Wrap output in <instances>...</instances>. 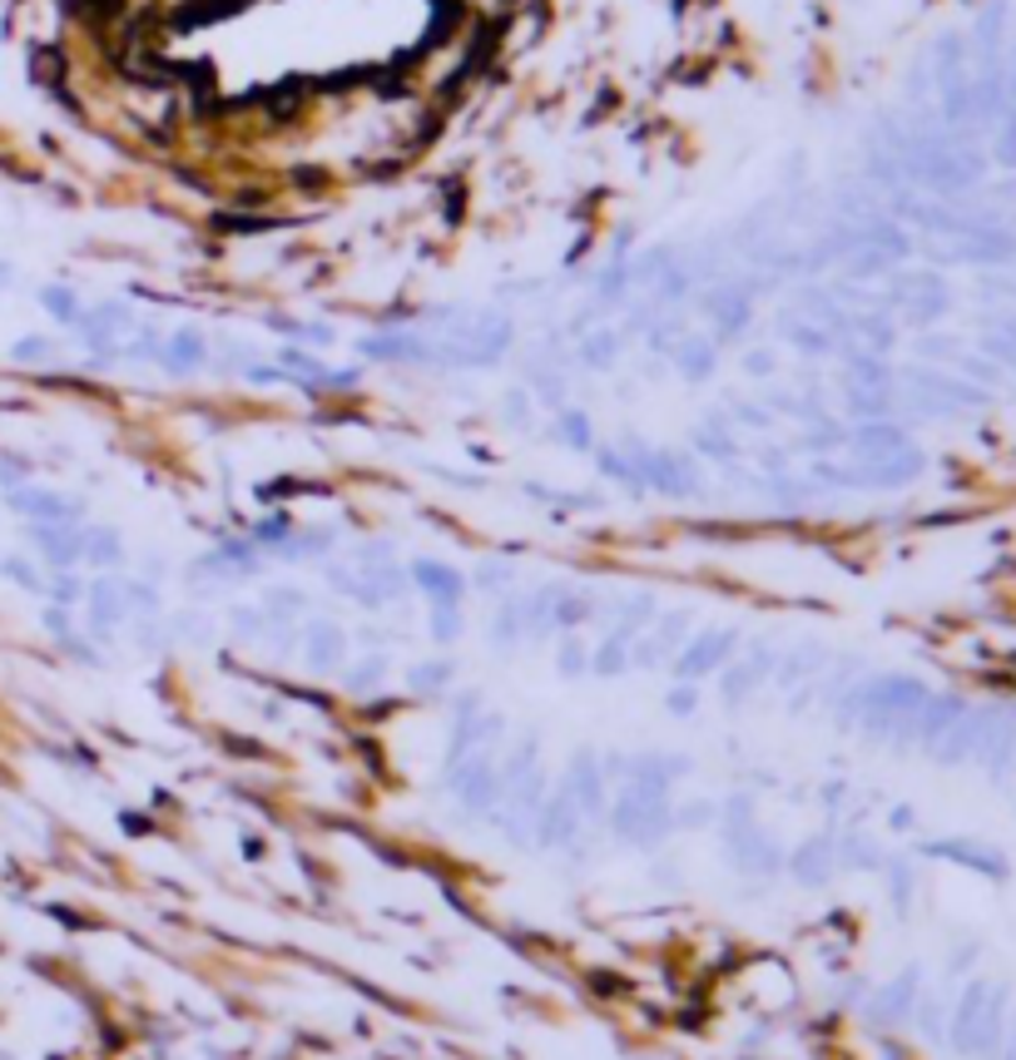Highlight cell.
<instances>
[{
  "label": "cell",
  "instance_id": "obj_39",
  "mask_svg": "<svg viewBox=\"0 0 1016 1060\" xmlns=\"http://www.w3.org/2000/svg\"><path fill=\"white\" fill-rule=\"evenodd\" d=\"M630 288H635V263H630V258H615V263H605V269L595 273V298H601V303H620Z\"/></svg>",
  "mask_w": 1016,
  "mask_h": 1060
},
{
  "label": "cell",
  "instance_id": "obj_1",
  "mask_svg": "<svg viewBox=\"0 0 1016 1060\" xmlns=\"http://www.w3.org/2000/svg\"><path fill=\"white\" fill-rule=\"evenodd\" d=\"M605 818H610V828L630 847H654L674 833V788L625 778L620 793L610 798V808H605Z\"/></svg>",
  "mask_w": 1016,
  "mask_h": 1060
},
{
  "label": "cell",
  "instance_id": "obj_35",
  "mask_svg": "<svg viewBox=\"0 0 1016 1060\" xmlns=\"http://www.w3.org/2000/svg\"><path fill=\"white\" fill-rule=\"evenodd\" d=\"M848 446L858 456H892V452H902V436L892 432V426H882V422H863V426H853V432H848Z\"/></svg>",
  "mask_w": 1016,
  "mask_h": 1060
},
{
  "label": "cell",
  "instance_id": "obj_62",
  "mask_svg": "<svg viewBox=\"0 0 1016 1060\" xmlns=\"http://www.w3.org/2000/svg\"><path fill=\"white\" fill-rule=\"evenodd\" d=\"M11 283H15V269H11V263H5V258H0V293L11 288Z\"/></svg>",
  "mask_w": 1016,
  "mask_h": 1060
},
{
  "label": "cell",
  "instance_id": "obj_13",
  "mask_svg": "<svg viewBox=\"0 0 1016 1060\" xmlns=\"http://www.w3.org/2000/svg\"><path fill=\"white\" fill-rule=\"evenodd\" d=\"M566 793L575 798V808L585 813V823L591 818H605V808H610V778H605V768H601V753H591V749H581L571 759V768H566Z\"/></svg>",
  "mask_w": 1016,
  "mask_h": 1060
},
{
  "label": "cell",
  "instance_id": "obj_6",
  "mask_svg": "<svg viewBox=\"0 0 1016 1060\" xmlns=\"http://www.w3.org/2000/svg\"><path fill=\"white\" fill-rule=\"evenodd\" d=\"M695 308L715 342L744 338V328L754 322V288H744V283H709Z\"/></svg>",
  "mask_w": 1016,
  "mask_h": 1060
},
{
  "label": "cell",
  "instance_id": "obj_45",
  "mask_svg": "<svg viewBox=\"0 0 1016 1060\" xmlns=\"http://www.w3.org/2000/svg\"><path fill=\"white\" fill-rule=\"evenodd\" d=\"M60 357V347H55L45 332H25V338L11 342V362H21V367H45V362Z\"/></svg>",
  "mask_w": 1016,
  "mask_h": 1060
},
{
  "label": "cell",
  "instance_id": "obj_5",
  "mask_svg": "<svg viewBox=\"0 0 1016 1060\" xmlns=\"http://www.w3.org/2000/svg\"><path fill=\"white\" fill-rule=\"evenodd\" d=\"M739 639H744V635H739L734 625H715V629H699V635H689L685 645H680V654L670 659L674 680L705 684L709 674H719L729 659L739 654Z\"/></svg>",
  "mask_w": 1016,
  "mask_h": 1060
},
{
  "label": "cell",
  "instance_id": "obj_38",
  "mask_svg": "<svg viewBox=\"0 0 1016 1060\" xmlns=\"http://www.w3.org/2000/svg\"><path fill=\"white\" fill-rule=\"evenodd\" d=\"M556 674L560 680H585V674H591V645H585L581 635L556 639Z\"/></svg>",
  "mask_w": 1016,
  "mask_h": 1060
},
{
  "label": "cell",
  "instance_id": "obj_15",
  "mask_svg": "<svg viewBox=\"0 0 1016 1060\" xmlns=\"http://www.w3.org/2000/svg\"><path fill=\"white\" fill-rule=\"evenodd\" d=\"M407 580H412V590L426 595V605H461L467 600V575L436 556H416L407 566Z\"/></svg>",
  "mask_w": 1016,
  "mask_h": 1060
},
{
  "label": "cell",
  "instance_id": "obj_8",
  "mask_svg": "<svg viewBox=\"0 0 1016 1060\" xmlns=\"http://www.w3.org/2000/svg\"><path fill=\"white\" fill-rule=\"evenodd\" d=\"M689 609H670V615H654L650 625L635 635L630 645V664L635 670H660V664H670L674 654H680V645L689 639Z\"/></svg>",
  "mask_w": 1016,
  "mask_h": 1060
},
{
  "label": "cell",
  "instance_id": "obj_7",
  "mask_svg": "<svg viewBox=\"0 0 1016 1060\" xmlns=\"http://www.w3.org/2000/svg\"><path fill=\"white\" fill-rule=\"evenodd\" d=\"M774 664H778V649L768 645V639H754L744 654L729 659L724 670H719V699H724L729 709L749 704L768 680H774Z\"/></svg>",
  "mask_w": 1016,
  "mask_h": 1060
},
{
  "label": "cell",
  "instance_id": "obj_61",
  "mask_svg": "<svg viewBox=\"0 0 1016 1060\" xmlns=\"http://www.w3.org/2000/svg\"><path fill=\"white\" fill-rule=\"evenodd\" d=\"M838 857H843V863H858V867H878V863H882L878 847H872V843H843V847H838Z\"/></svg>",
  "mask_w": 1016,
  "mask_h": 1060
},
{
  "label": "cell",
  "instance_id": "obj_59",
  "mask_svg": "<svg viewBox=\"0 0 1016 1060\" xmlns=\"http://www.w3.org/2000/svg\"><path fill=\"white\" fill-rule=\"evenodd\" d=\"M60 649H65L70 659H80V664H100V649H94L90 639L80 635V629H75V635H65V639H60Z\"/></svg>",
  "mask_w": 1016,
  "mask_h": 1060
},
{
  "label": "cell",
  "instance_id": "obj_12",
  "mask_svg": "<svg viewBox=\"0 0 1016 1060\" xmlns=\"http://www.w3.org/2000/svg\"><path fill=\"white\" fill-rule=\"evenodd\" d=\"M84 615H90V639H94V645L115 639V629L129 619L125 575H119V570H104V575L90 580V590H84Z\"/></svg>",
  "mask_w": 1016,
  "mask_h": 1060
},
{
  "label": "cell",
  "instance_id": "obj_49",
  "mask_svg": "<svg viewBox=\"0 0 1016 1060\" xmlns=\"http://www.w3.org/2000/svg\"><path fill=\"white\" fill-rule=\"evenodd\" d=\"M530 397H536V407H550V412H560L566 407V377L560 372H530Z\"/></svg>",
  "mask_w": 1016,
  "mask_h": 1060
},
{
  "label": "cell",
  "instance_id": "obj_55",
  "mask_svg": "<svg viewBox=\"0 0 1016 1060\" xmlns=\"http://www.w3.org/2000/svg\"><path fill=\"white\" fill-rule=\"evenodd\" d=\"M719 823V803H705V798H695V803H680L674 808V828H709Z\"/></svg>",
  "mask_w": 1016,
  "mask_h": 1060
},
{
  "label": "cell",
  "instance_id": "obj_40",
  "mask_svg": "<svg viewBox=\"0 0 1016 1060\" xmlns=\"http://www.w3.org/2000/svg\"><path fill=\"white\" fill-rule=\"evenodd\" d=\"M426 635H432L436 645H457V639L467 635L461 605H426Z\"/></svg>",
  "mask_w": 1016,
  "mask_h": 1060
},
{
  "label": "cell",
  "instance_id": "obj_32",
  "mask_svg": "<svg viewBox=\"0 0 1016 1060\" xmlns=\"http://www.w3.org/2000/svg\"><path fill=\"white\" fill-rule=\"evenodd\" d=\"M595 471L605 476V481H615V486H625L630 495H644V481H640V466L630 461V456L620 452V446H595Z\"/></svg>",
  "mask_w": 1016,
  "mask_h": 1060
},
{
  "label": "cell",
  "instance_id": "obj_30",
  "mask_svg": "<svg viewBox=\"0 0 1016 1060\" xmlns=\"http://www.w3.org/2000/svg\"><path fill=\"white\" fill-rule=\"evenodd\" d=\"M263 328L278 332V338H293L298 347H312V352H318V347H332V342H338V332H332L328 322L288 318V312H269V318H263Z\"/></svg>",
  "mask_w": 1016,
  "mask_h": 1060
},
{
  "label": "cell",
  "instance_id": "obj_37",
  "mask_svg": "<svg viewBox=\"0 0 1016 1060\" xmlns=\"http://www.w3.org/2000/svg\"><path fill=\"white\" fill-rule=\"evenodd\" d=\"M452 674H457V670H452V659H422V664H412V670H407V689L426 694V699H436V694L452 684Z\"/></svg>",
  "mask_w": 1016,
  "mask_h": 1060
},
{
  "label": "cell",
  "instance_id": "obj_24",
  "mask_svg": "<svg viewBox=\"0 0 1016 1060\" xmlns=\"http://www.w3.org/2000/svg\"><path fill=\"white\" fill-rule=\"evenodd\" d=\"M778 332H784V342L799 352V357H829L833 342H838L823 322L803 318V312H784V318H778Z\"/></svg>",
  "mask_w": 1016,
  "mask_h": 1060
},
{
  "label": "cell",
  "instance_id": "obj_31",
  "mask_svg": "<svg viewBox=\"0 0 1016 1060\" xmlns=\"http://www.w3.org/2000/svg\"><path fill=\"white\" fill-rule=\"evenodd\" d=\"M328 585L338 590V595H347L353 605H363V609H387L383 605V595H377V585L367 580V570H347V566H328Z\"/></svg>",
  "mask_w": 1016,
  "mask_h": 1060
},
{
  "label": "cell",
  "instance_id": "obj_58",
  "mask_svg": "<svg viewBox=\"0 0 1016 1060\" xmlns=\"http://www.w3.org/2000/svg\"><path fill=\"white\" fill-rule=\"evenodd\" d=\"M357 566H387L392 560V540H363V546L353 550Z\"/></svg>",
  "mask_w": 1016,
  "mask_h": 1060
},
{
  "label": "cell",
  "instance_id": "obj_42",
  "mask_svg": "<svg viewBox=\"0 0 1016 1060\" xmlns=\"http://www.w3.org/2000/svg\"><path fill=\"white\" fill-rule=\"evenodd\" d=\"M84 590H90V580H84L80 570H55V575H45V595H50V605H60V609L84 605Z\"/></svg>",
  "mask_w": 1016,
  "mask_h": 1060
},
{
  "label": "cell",
  "instance_id": "obj_44",
  "mask_svg": "<svg viewBox=\"0 0 1016 1060\" xmlns=\"http://www.w3.org/2000/svg\"><path fill=\"white\" fill-rule=\"evenodd\" d=\"M526 495H536L540 505H560V511H595L601 495L591 491H556V486H540V481H526Z\"/></svg>",
  "mask_w": 1016,
  "mask_h": 1060
},
{
  "label": "cell",
  "instance_id": "obj_25",
  "mask_svg": "<svg viewBox=\"0 0 1016 1060\" xmlns=\"http://www.w3.org/2000/svg\"><path fill=\"white\" fill-rule=\"evenodd\" d=\"M625 352V332L620 328H585L581 342H575V362L585 372H610Z\"/></svg>",
  "mask_w": 1016,
  "mask_h": 1060
},
{
  "label": "cell",
  "instance_id": "obj_18",
  "mask_svg": "<svg viewBox=\"0 0 1016 1060\" xmlns=\"http://www.w3.org/2000/svg\"><path fill=\"white\" fill-rule=\"evenodd\" d=\"M31 546L50 570L84 566V525H31Z\"/></svg>",
  "mask_w": 1016,
  "mask_h": 1060
},
{
  "label": "cell",
  "instance_id": "obj_16",
  "mask_svg": "<svg viewBox=\"0 0 1016 1060\" xmlns=\"http://www.w3.org/2000/svg\"><path fill=\"white\" fill-rule=\"evenodd\" d=\"M784 867H788V877H794L799 887H823L833 877V867H838V837H833V833L803 837V843L784 857Z\"/></svg>",
  "mask_w": 1016,
  "mask_h": 1060
},
{
  "label": "cell",
  "instance_id": "obj_21",
  "mask_svg": "<svg viewBox=\"0 0 1016 1060\" xmlns=\"http://www.w3.org/2000/svg\"><path fill=\"white\" fill-rule=\"evenodd\" d=\"M630 645H635V629H620L610 625L601 639L591 645V674L595 680H620V674H630Z\"/></svg>",
  "mask_w": 1016,
  "mask_h": 1060
},
{
  "label": "cell",
  "instance_id": "obj_52",
  "mask_svg": "<svg viewBox=\"0 0 1016 1060\" xmlns=\"http://www.w3.org/2000/svg\"><path fill=\"white\" fill-rule=\"evenodd\" d=\"M848 442V432H843L838 422H829V417H819V422L809 426V436L799 442V452H833V446Z\"/></svg>",
  "mask_w": 1016,
  "mask_h": 1060
},
{
  "label": "cell",
  "instance_id": "obj_10",
  "mask_svg": "<svg viewBox=\"0 0 1016 1060\" xmlns=\"http://www.w3.org/2000/svg\"><path fill=\"white\" fill-rule=\"evenodd\" d=\"M5 505L15 515H25L31 525H84V501H75L65 491H50V486H35V481L5 491Z\"/></svg>",
  "mask_w": 1016,
  "mask_h": 1060
},
{
  "label": "cell",
  "instance_id": "obj_22",
  "mask_svg": "<svg viewBox=\"0 0 1016 1060\" xmlns=\"http://www.w3.org/2000/svg\"><path fill=\"white\" fill-rule=\"evenodd\" d=\"M695 452L705 456V461H719V466H734L739 456H744V442L734 436L729 412H709L705 417V426L695 432Z\"/></svg>",
  "mask_w": 1016,
  "mask_h": 1060
},
{
  "label": "cell",
  "instance_id": "obj_3",
  "mask_svg": "<svg viewBox=\"0 0 1016 1060\" xmlns=\"http://www.w3.org/2000/svg\"><path fill=\"white\" fill-rule=\"evenodd\" d=\"M625 456H630L635 466H640V481L644 491L664 495V501H689V495H699V486H705V476H699V461L689 452H674V446H650L644 436L625 432L620 442Z\"/></svg>",
  "mask_w": 1016,
  "mask_h": 1060
},
{
  "label": "cell",
  "instance_id": "obj_51",
  "mask_svg": "<svg viewBox=\"0 0 1016 1060\" xmlns=\"http://www.w3.org/2000/svg\"><path fill=\"white\" fill-rule=\"evenodd\" d=\"M699 684H685V680H674L670 689H664V714H674V719H689V714L699 709Z\"/></svg>",
  "mask_w": 1016,
  "mask_h": 1060
},
{
  "label": "cell",
  "instance_id": "obj_43",
  "mask_svg": "<svg viewBox=\"0 0 1016 1060\" xmlns=\"http://www.w3.org/2000/svg\"><path fill=\"white\" fill-rule=\"evenodd\" d=\"M164 338L169 332L159 328V322H139L135 338L125 342V362H159L164 357Z\"/></svg>",
  "mask_w": 1016,
  "mask_h": 1060
},
{
  "label": "cell",
  "instance_id": "obj_48",
  "mask_svg": "<svg viewBox=\"0 0 1016 1060\" xmlns=\"http://www.w3.org/2000/svg\"><path fill=\"white\" fill-rule=\"evenodd\" d=\"M739 367H744V377L768 381V377H778V367H784V357H778V347H768V342H758V347H744V357H739Z\"/></svg>",
  "mask_w": 1016,
  "mask_h": 1060
},
{
  "label": "cell",
  "instance_id": "obj_28",
  "mask_svg": "<svg viewBox=\"0 0 1016 1060\" xmlns=\"http://www.w3.org/2000/svg\"><path fill=\"white\" fill-rule=\"evenodd\" d=\"M84 566H94L100 575L125 566V536L115 525H84Z\"/></svg>",
  "mask_w": 1016,
  "mask_h": 1060
},
{
  "label": "cell",
  "instance_id": "obj_57",
  "mask_svg": "<svg viewBox=\"0 0 1016 1060\" xmlns=\"http://www.w3.org/2000/svg\"><path fill=\"white\" fill-rule=\"evenodd\" d=\"M729 417H734L739 426H754V432H768V426H774V412L758 407V402H734V407H729Z\"/></svg>",
  "mask_w": 1016,
  "mask_h": 1060
},
{
  "label": "cell",
  "instance_id": "obj_60",
  "mask_svg": "<svg viewBox=\"0 0 1016 1060\" xmlns=\"http://www.w3.org/2000/svg\"><path fill=\"white\" fill-rule=\"evenodd\" d=\"M45 629H50V639H55V645H60V639L65 635H75V619H70V609H60V605H45Z\"/></svg>",
  "mask_w": 1016,
  "mask_h": 1060
},
{
  "label": "cell",
  "instance_id": "obj_56",
  "mask_svg": "<svg viewBox=\"0 0 1016 1060\" xmlns=\"http://www.w3.org/2000/svg\"><path fill=\"white\" fill-rule=\"evenodd\" d=\"M169 635L184 639V645H208V635H214V625H208L204 615H179L174 625H169Z\"/></svg>",
  "mask_w": 1016,
  "mask_h": 1060
},
{
  "label": "cell",
  "instance_id": "obj_53",
  "mask_svg": "<svg viewBox=\"0 0 1016 1060\" xmlns=\"http://www.w3.org/2000/svg\"><path fill=\"white\" fill-rule=\"evenodd\" d=\"M229 625L239 639H259L269 635V615H263V605H233L229 609Z\"/></svg>",
  "mask_w": 1016,
  "mask_h": 1060
},
{
  "label": "cell",
  "instance_id": "obj_11",
  "mask_svg": "<svg viewBox=\"0 0 1016 1060\" xmlns=\"http://www.w3.org/2000/svg\"><path fill=\"white\" fill-rule=\"evenodd\" d=\"M357 352L367 362H407V367H436V338L412 328H383V332H363L357 338Z\"/></svg>",
  "mask_w": 1016,
  "mask_h": 1060
},
{
  "label": "cell",
  "instance_id": "obj_47",
  "mask_svg": "<svg viewBox=\"0 0 1016 1060\" xmlns=\"http://www.w3.org/2000/svg\"><path fill=\"white\" fill-rule=\"evenodd\" d=\"M0 575L11 580V585L31 590V595H45V575H41V566H35V560H25V556H0Z\"/></svg>",
  "mask_w": 1016,
  "mask_h": 1060
},
{
  "label": "cell",
  "instance_id": "obj_54",
  "mask_svg": "<svg viewBox=\"0 0 1016 1060\" xmlns=\"http://www.w3.org/2000/svg\"><path fill=\"white\" fill-rule=\"evenodd\" d=\"M471 580H477L481 590H491V595H506V590H511V580H516V570H511L506 560H481V566H477V575H471Z\"/></svg>",
  "mask_w": 1016,
  "mask_h": 1060
},
{
  "label": "cell",
  "instance_id": "obj_33",
  "mask_svg": "<svg viewBox=\"0 0 1016 1060\" xmlns=\"http://www.w3.org/2000/svg\"><path fill=\"white\" fill-rule=\"evenodd\" d=\"M35 298H41V308L50 312V318L60 322V328H80V318H84V298L70 288V283H45V288L35 293Z\"/></svg>",
  "mask_w": 1016,
  "mask_h": 1060
},
{
  "label": "cell",
  "instance_id": "obj_4",
  "mask_svg": "<svg viewBox=\"0 0 1016 1060\" xmlns=\"http://www.w3.org/2000/svg\"><path fill=\"white\" fill-rule=\"evenodd\" d=\"M496 749H471L461 759L446 763V793L457 798L461 813L487 818L501 803V773H496Z\"/></svg>",
  "mask_w": 1016,
  "mask_h": 1060
},
{
  "label": "cell",
  "instance_id": "obj_27",
  "mask_svg": "<svg viewBox=\"0 0 1016 1060\" xmlns=\"http://www.w3.org/2000/svg\"><path fill=\"white\" fill-rule=\"evenodd\" d=\"M332 546H338V531H332V525H298V531L278 546L273 560H293V566H298V560H322Z\"/></svg>",
  "mask_w": 1016,
  "mask_h": 1060
},
{
  "label": "cell",
  "instance_id": "obj_9",
  "mask_svg": "<svg viewBox=\"0 0 1016 1060\" xmlns=\"http://www.w3.org/2000/svg\"><path fill=\"white\" fill-rule=\"evenodd\" d=\"M536 847H546V853H571L575 843H581L585 833V813L575 808V798L566 793V783H560L556 793H546V803H540L536 813Z\"/></svg>",
  "mask_w": 1016,
  "mask_h": 1060
},
{
  "label": "cell",
  "instance_id": "obj_20",
  "mask_svg": "<svg viewBox=\"0 0 1016 1060\" xmlns=\"http://www.w3.org/2000/svg\"><path fill=\"white\" fill-rule=\"evenodd\" d=\"M595 615H601V600H595L591 590L556 585V600H550V625H556V635H575V629H585Z\"/></svg>",
  "mask_w": 1016,
  "mask_h": 1060
},
{
  "label": "cell",
  "instance_id": "obj_2",
  "mask_svg": "<svg viewBox=\"0 0 1016 1060\" xmlns=\"http://www.w3.org/2000/svg\"><path fill=\"white\" fill-rule=\"evenodd\" d=\"M719 818H724V857L734 873L774 877L784 867V847L774 843V833H764L754 823V798L749 793H734L729 803H719Z\"/></svg>",
  "mask_w": 1016,
  "mask_h": 1060
},
{
  "label": "cell",
  "instance_id": "obj_63",
  "mask_svg": "<svg viewBox=\"0 0 1016 1060\" xmlns=\"http://www.w3.org/2000/svg\"><path fill=\"white\" fill-rule=\"evenodd\" d=\"M243 857H263V837H243Z\"/></svg>",
  "mask_w": 1016,
  "mask_h": 1060
},
{
  "label": "cell",
  "instance_id": "obj_17",
  "mask_svg": "<svg viewBox=\"0 0 1016 1060\" xmlns=\"http://www.w3.org/2000/svg\"><path fill=\"white\" fill-rule=\"evenodd\" d=\"M208 357H214L208 332L194 328V322H184V328H174L164 338V357H159V367H164L169 377H198V372L208 367Z\"/></svg>",
  "mask_w": 1016,
  "mask_h": 1060
},
{
  "label": "cell",
  "instance_id": "obj_50",
  "mask_svg": "<svg viewBox=\"0 0 1016 1060\" xmlns=\"http://www.w3.org/2000/svg\"><path fill=\"white\" fill-rule=\"evenodd\" d=\"M501 417H506V426H516V432H526L530 417H536V397H530L526 387H511L506 397H501Z\"/></svg>",
  "mask_w": 1016,
  "mask_h": 1060
},
{
  "label": "cell",
  "instance_id": "obj_34",
  "mask_svg": "<svg viewBox=\"0 0 1016 1060\" xmlns=\"http://www.w3.org/2000/svg\"><path fill=\"white\" fill-rule=\"evenodd\" d=\"M491 645L496 649H516L526 645V619H521V595H506L491 615Z\"/></svg>",
  "mask_w": 1016,
  "mask_h": 1060
},
{
  "label": "cell",
  "instance_id": "obj_41",
  "mask_svg": "<svg viewBox=\"0 0 1016 1060\" xmlns=\"http://www.w3.org/2000/svg\"><path fill=\"white\" fill-rule=\"evenodd\" d=\"M654 615H660V600H654L650 590H635V595H625L620 605H615V625H620V629H635V635H640V629L650 625Z\"/></svg>",
  "mask_w": 1016,
  "mask_h": 1060
},
{
  "label": "cell",
  "instance_id": "obj_19",
  "mask_svg": "<svg viewBox=\"0 0 1016 1060\" xmlns=\"http://www.w3.org/2000/svg\"><path fill=\"white\" fill-rule=\"evenodd\" d=\"M670 367L685 381H709L719 372V342L709 332H685V338L670 347Z\"/></svg>",
  "mask_w": 1016,
  "mask_h": 1060
},
{
  "label": "cell",
  "instance_id": "obj_29",
  "mask_svg": "<svg viewBox=\"0 0 1016 1060\" xmlns=\"http://www.w3.org/2000/svg\"><path fill=\"white\" fill-rule=\"evenodd\" d=\"M550 442H560L566 452H581V456L601 446L595 442V422L581 412V407H560L556 422H550Z\"/></svg>",
  "mask_w": 1016,
  "mask_h": 1060
},
{
  "label": "cell",
  "instance_id": "obj_26",
  "mask_svg": "<svg viewBox=\"0 0 1016 1060\" xmlns=\"http://www.w3.org/2000/svg\"><path fill=\"white\" fill-rule=\"evenodd\" d=\"M387 674H392V654L373 649V654H357L343 670V689L353 694V699H367V694L387 689Z\"/></svg>",
  "mask_w": 1016,
  "mask_h": 1060
},
{
  "label": "cell",
  "instance_id": "obj_46",
  "mask_svg": "<svg viewBox=\"0 0 1016 1060\" xmlns=\"http://www.w3.org/2000/svg\"><path fill=\"white\" fill-rule=\"evenodd\" d=\"M125 600H129V615H145V619H159V615H164V600H159V585H155V580H129V575H125Z\"/></svg>",
  "mask_w": 1016,
  "mask_h": 1060
},
{
  "label": "cell",
  "instance_id": "obj_36",
  "mask_svg": "<svg viewBox=\"0 0 1016 1060\" xmlns=\"http://www.w3.org/2000/svg\"><path fill=\"white\" fill-rule=\"evenodd\" d=\"M263 615H269V625H298V615H308V595L293 585H273L263 595Z\"/></svg>",
  "mask_w": 1016,
  "mask_h": 1060
},
{
  "label": "cell",
  "instance_id": "obj_14",
  "mask_svg": "<svg viewBox=\"0 0 1016 1060\" xmlns=\"http://www.w3.org/2000/svg\"><path fill=\"white\" fill-rule=\"evenodd\" d=\"M298 649L312 674H332L347 664V629L338 619H308L298 629Z\"/></svg>",
  "mask_w": 1016,
  "mask_h": 1060
},
{
  "label": "cell",
  "instance_id": "obj_23",
  "mask_svg": "<svg viewBox=\"0 0 1016 1060\" xmlns=\"http://www.w3.org/2000/svg\"><path fill=\"white\" fill-rule=\"evenodd\" d=\"M819 670H823V649L819 645H794V649L778 654L774 680H768V684H778L784 694H799V689H809Z\"/></svg>",
  "mask_w": 1016,
  "mask_h": 1060
}]
</instances>
